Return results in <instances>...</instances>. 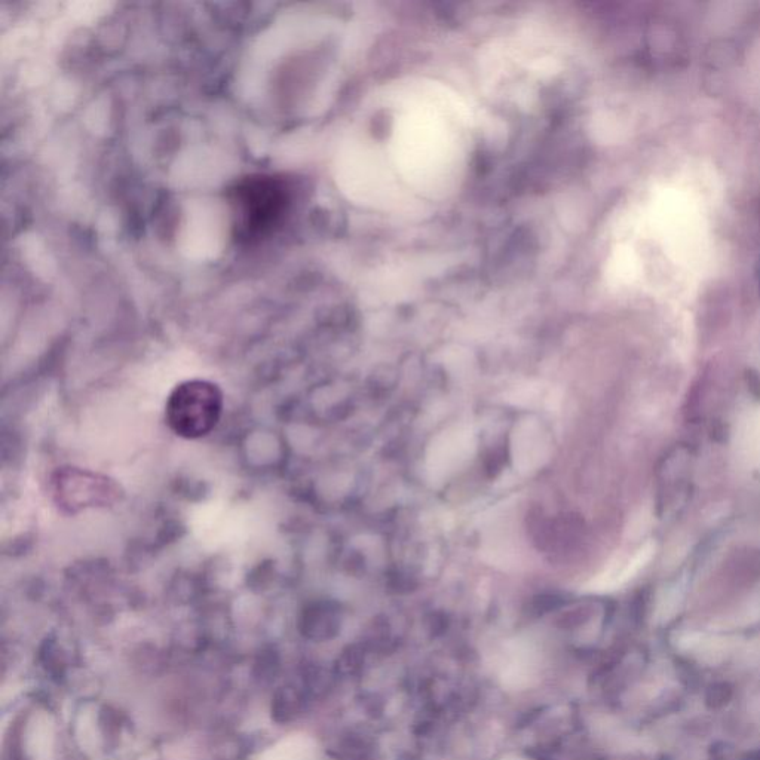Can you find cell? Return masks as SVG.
<instances>
[{
    "label": "cell",
    "instance_id": "cell-3",
    "mask_svg": "<svg viewBox=\"0 0 760 760\" xmlns=\"http://www.w3.org/2000/svg\"><path fill=\"white\" fill-rule=\"evenodd\" d=\"M538 676V660L526 646L511 649V655L502 664L501 680L511 691H523L532 686Z\"/></svg>",
    "mask_w": 760,
    "mask_h": 760
},
{
    "label": "cell",
    "instance_id": "cell-4",
    "mask_svg": "<svg viewBox=\"0 0 760 760\" xmlns=\"http://www.w3.org/2000/svg\"><path fill=\"white\" fill-rule=\"evenodd\" d=\"M501 760H526V759H522V758H505V759H501Z\"/></svg>",
    "mask_w": 760,
    "mask_h": 760
},
{
    "label": "cell",
    "instance_id": "cell-2",
    "mask_svg": "<svg viewBox=\"0 0 760 760\" xmlns=\"http://www.w3.org/2000/svg\"><path fill=\"white\" fill-rule=\"evenodd\" d=\"M222 413V389L202 379L179 383L165 404L168 427L186 440L207 437L219 425Z\"/></svg>",
    "mask_w": 760,
    "mask_h": 760
},
{
    "label": "cell",
    "instance_id": "cell-1",
    "mask_svg": "<svg viewBox=\"0 0 760 760\" xmlns=\"http://www.w3.org/2000/svg\"><path fill=\"white\" fill-rule=\"evenodd\" d=\"M235 231L241 241L268 237L283 222L290 204L287 185L274 176H251L241 180L231 196Z\"/></svg>",
    "mask_w": 760,
    "mask_h": 760
}]
</instances>
